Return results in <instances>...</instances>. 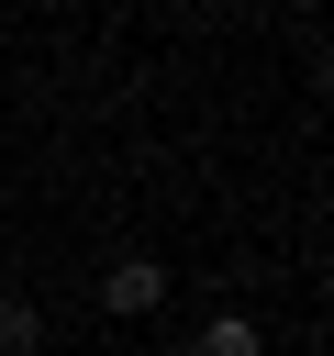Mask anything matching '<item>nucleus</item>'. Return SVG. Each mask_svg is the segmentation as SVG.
I'll list each match as a JSON object with an SVG mask.
<instances>
[{
    "instance_id": "obj_1",
    "label": "nucleus",
    "mask_w": 334,
    "mask_h": 356,
    "mask_svg": "<svg viewBox=\"0 0 334 356\" xmlns=\"http://www.w3.org/2000/svg\"><path fill=\"white\" fill-rule=\"evenodd\" d=\"M100 300H111V312H156V300H167V267H156V256H111Z\"/></svg>"
},
{
    "instance_id": "obj_2",
    "label": "nucleus",
    "mask_w": 334,
    "mask_h": 356,
    "mask_svg": "<svg viewBox=\"0 0 334 356\" xmlns=\"http://www.w3.org/2000/svg\"><path fill=\"white\" fill-rule=\"evenodd\" d=\"M33 345H45V323H33V300H11V289H0V356H33Z\"/></svg>"
},
{
    "instance_id": "obj_3",
    "label": "nucleus",
    "mask_w": 334,
    "mask_h": 356,
    "mask_svg": "<svg viewBox=\"0 0 334 356\" xmlns=\"http://www.w3.org/2000/svg\"><path fill=\"white\" fill-rule=\"evenodd\" d=\"M200 356H267V345H256V323H245V312H223V323L200 334Z\"/></svg>"
}]
</instances>
